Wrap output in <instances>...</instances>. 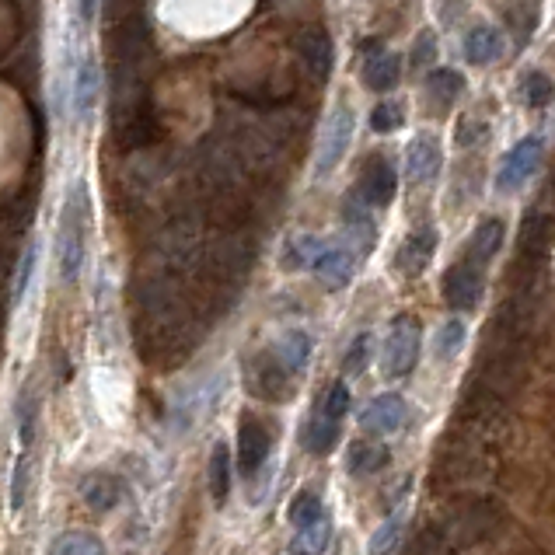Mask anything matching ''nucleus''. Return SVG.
<instances>
[{
  "label": "nucleus",
  "instance_id": "obj_34",
  "mask_svg": "<svg viewBox=\"0 0 555 555\" xmlns=\"http://www.w3.org/2000/svg\"><path fill=\"white\" fill-rule=\"evenodd\" d=\"M465 339H468L465 322H461V318H451V322H444V325L437 329V339H433V350H437L440 360H451V357H458V353H461Z\"/></svg>",
  "mask_w": 555,
  "mask_h": 555
},
{
  "label": "nucleus",
  "instance_id": "obj_10",
  "mask_svg": "<svg viewBox=\"0 0 555 555\" xmlns=\"http://www.w3.org/2000/svg\"><path fill=\"white\" fill-rule=\"evenodd\" d=\"M542 151H545L542 140L524 137L521 144H517L514 151L503 158V168H500V175H496V189H500V192H517L524 182L535 179L538 165H542Z\"/></svg>",
  "mask_w": 555,
  "mask_h": 555
},
{
  "label": "nucleus",
  "instance_id": "obj_35",
  "mask_svg": "<svg viewBox=\"0 0 555 555\" xmlns=\"http://www.w3.org/2000/svg\"><path fill=\"white\" fill-rule=\"evenodd\" d=\"M290 524L294 528H308V524H315V521H322L325 517V510H322V496L318 493H311V489H304V493H297L294 496V503H290Z\"/></svg>",
  "mask_w": 555,
  "mask_h": 555
},
{
  "label": "nucleus",
  "instance_id": "obj_36",
  "mask_svg": "<svg viewBox=\"0 0 555 555\" xmlns=\"http://www.w3.org/2000/svg\"><path fill=\"white\" fill-rule=\"evenodd\" d=\"M507 28L517 35V42H528L531 32L538 28V4H531V0H521V4H514L507 11Z\"/></svg>",
  "mask_w": 555,
  "mask_h": 555
},
{
  "label": "nucleus",
  "instance_id": "obj_39",
  "mask_svg": "<svg viewBox=\"0 0 555 555\" xmlns=\"http://www.w3.org/2000/svg\"><path fill=\"white\" fill-rule=\"evenodd\" d=\"M521 91H524V102H528L531 109H545V105L552 102V81H549V74H542V70L524 74Z\"/></svg>",
  "mask_w": 555,
  "mask_h": 555
},
{
  "label": "nucleus",
  "instance_id": "obj_51",
  "mask_svg": "<svg viewBox=\"0 0 555 555\" xmlns=\"http://www.w3.org/2000/svg\"><path fill=\"white\" fill-rule=\"evenodd\" d=\"M4 329H7V301L0 294V339H4Z\"/></svg>",
  "mask_w": 555,
  "mask_h": 555
},
{
  "label": "nucleus",
  "instance_id": "obj_18",
  "mask_svg": "<svg viewBox=\"0 0 555 555\" xmlns=\"http://www.w3.org/2000/svg\"><path fill=\"white\" fill-rule=\"evenodd\" d=\"M433 252H437V234H433V227H416V231L402 241V248H398V255H395L398 273L419 276L430 266Z\"/></svg>",
  "mask_w": 555,
  "mask_h": 555
},
{
  "label": "nucleus",
  "instance_id": "obj_32",
  "mask_svg": "<svg viewBox=\"0 0 555 555\" xmlns=\"http://www.w3.org/2000/svg\"><path fill=\"white\" fill-rule=\"evenodd\" d=\"M210 496L217 503H224L231 496V454H227V444H217L210 454Z\"/></svg>",
  "mask_w": 555,
  "mask_h": 555
},
{
  "label": "nucleus",
  "instance_id": "obj_7",
  "mask_svg": "<svg viewBox=\"0 0 555 555\" xmlns=\"http://www.w3.org/2000/svg\"><path fill=\"white\" fill-rule=\"evenodd\" d=\"M245 384L255 398H262V402H287L297 388V377L280 364V357H276L273 350H262L248 360Z\"/></svg>",
  "mask_w": 555,
  "mask_h": 555
},
{
  "label": "nucleus",
  "instance_id": "obj_44",
  "mask_svg": "<svg viewBox=\"0 0 555 555\" xmlns=\"http://www.w3.org/2000/svg\"><path fill=\"white\" fill-rule=\"evenodd\" d=\"M486 137H489V126L479 123V116H465L458 123V144L461 147H475V144H482Z\"/></svg>",
  "mask_w": 555,
  "mask_h": 555
},
{
  "label": "nucleus",
  "instance_id": "obj_3",
  "mask_svg": "<svg viewBox=\"0 0 555 555\" xmlns=\"http://www.w3.org/2000/svg\"><path fill=\"white\" fill-rule=\"evenodd\" d=\"M241 172H245V168H241L227 133H210V137L199 144V151H196L199 196H210V192H224V189H241Z\"/></svg>",
  "mask_w": 555,
  "mask_h": 555
},
{
  "label": "nucleus",
  "instance_id": "obj_23",
  "mask_svg": "<svg viewBox=\"0 0 555 555\" xmlns=\"http://www.w3.org/2000/svg\"><path fill=\"white\" fill-rule=\"evenodd\" d=\"M81 500L88 503L91 510H98V514H109V510L116 507V500H119V482L112 479V475H105V472L84 475Z\"/></svg>",
  "mask_w": 555,
  "mask_h": 555
},
{
  "label": "nucleus",
  "instance_id": "obj_29",
  "mask_svg": "<svg viewBox=\"0 0 555 555\" xmlns=\"http://www.w3.org/2000/svg\"><path fill=\"white\" fill-rule=\"evenodd\" d=\"M322 245L325 241L315 238V234H297V238H290L287 248H283L280 266L290 269V273H294V269H311L318 259V252H322Z\"/></svg>",
  "mask_w": 555,
  "mask_h": 555
},
{
  "label": "nucleus",
  "instance_id": "obj_45",
  "mask_svg": "<svg viewBox=\"0 0 555 555\" xmlns=\"http://www.w3.org/2000/svg\"><path fill=\"white\" fill-rule=\"evenodd\" d=\"M398 535H402V521H388L377 528V535L370 538V552H388L398 545Z\"/></svg>",
  "mask_w": 555,
  "mask_h": 555
},
{
  "label": "nucleus",
  "instance_id": "obj_6",
  "mask_svg": "<svg viewBox=\"0 0 555 555\" xmlns=\"http://www.w3.org/2000/svg\"><path fill=\"white\" fill-rule=\"evenodd\" d=\"M109 56L112 63H126V67H144V56H151V21L144 18V11H130L123 18L112 21L109 28Z\"/></svg>",
  "mask_w": 555,
  "mask_h": 555
},
{
  "label": "nucleus",
  "instance_id": "obj_14",
  "mask_svg": "<svg viewBox=\"0 0 555 555\" xmlns=\"http://www.w3.org/2000/svg\"><path fill=\"white\" fill-rule=\"evenodd\" d=\"M311 269H315L318 280H322L329 290H343V287H350L353 276H357V255H353L350 248L322 245V252H318V259Z\"/></svg>",
  "mask_w": 555,
  "mask_h": 555
},
{
  "label": "nucleus",
  "instance_id": "obj_47",
  "mask_svg": "<svg viewBox=\"0 0 555 555\" xmlns=\"http://www.w3.org/2000/svg\"><path fill=\"white\" fill-rule=\"evenodd\" d=\"M433 56H437V39H433L430 32H423L416 39V49H412V63H416V67H423V63H430Z\"/></svg>",
  "mask_w": 555,
  "mask_h": 555
},
{
  "label": "nucleus",
  "instance_id": "obj_52",
  "mask_svg": "<svg viewBox=\"0 0 555 555\" xmlns=\"http://www.w3.org/2000/svg\"><path fill=\"white\" fill-rule=\"evenodd\" d=\"M14 7H21V0H14Z\"/></svg>",
  "mask_w": 555,
  "mask_h": 555
},
{
  "label": "nucleus",
  "instance_id": "obj_43",
  "mask_svg": "<svg viewBox=\"0 0 555 555\" xmlns=\"http://www.w3.org/2000/svg\"><path fill=\"white\" fill-rule=\"evenodd\" d=\"M367 360H370V336L367 332H360V336L353 339L350 350H346V360H343L346 374H360V370L367 367Z\"/></svg>",
  "mask_w": 555,
  "mask_h": 555
},
{
  "label": "nucleus",
  "instance_id": "obj_8",
  "mask_svg": "<svg viewBox=\"0 0 555 555\" xmlns=\"http://www.w3.org/2000/svg\"><path fill=\"white\" fill-rule=\"evenodd\" d=\"M416 360H419V329L416 322L402 318V322L391 325L388 343H384V353H381V367L388 377H405L416 367Z\"/></svg>",
  "mask_w": 555,
  "mask_h": 555
},
{
  "label": "nucleus",
  "instance_id": "obj_27",
  "mask_svg": "<svg viewBox=\"0 0 555 555\" xmlns=\"http://www.w3.org/2000/svg\"><path fill=\"white\" fill-rule=\"evenodd\" d=\"M343 220H346V231L353 234L360 252H370V248L377 245V224L360 199H350V203L343 206Z\"/></svg>",
  "mask_w": 555,
  "mask_h": 555
},
{
  "label": "nucleus",
  "instance_id": "obj_2",
  "mask_svg": "<svg viewBox=\"0 0 555 555\" xmlns=\"http://www.w3.org/2000/svg\"><path fill=\"white\" fill-rule=\"evenodd\" d=\"M88 217H91V196L88 182L77 179L67 192V203L60 213V234H56V266H60L63 283H74L77 273L84 266V234H88Z\"/></svg>",
  "mask_w": 555,
  "mask_h": 555
},
{
  "label": "nucleus",
  "instance_id": "obj_17",
  "mask_svg": "<svg viewBox=\"0 0 555 555\" xmlns=\"http://www.w3.org/2000/svg\"><path fill=\"white\" fill-rule=\"evenodd\" d=\"M360 423L377 433H398L409 423V405H405L402 395H377L374 402H367V409L360 412Z\"/></svg>",
  "mask_w": 555,
  "mask_h": 555
},
{
  "label": "nucleus",
  "instance_id": "obj_37",
  "mask_svg": "<svg viewBox=\"0 0 555 555\" xmlns=\"http://www.w3.org/2000/svg\"><path fill=\"white\" fill-rule=\"evenodd\" d=\"M35 419H39V398H35L32 388H25L21 391V398H18V440H21V447H32Z\"/></svg>",
  "mask_w": 555,
  "mask_h": 555
},
{
  "label": "nucleus",
  "instance_id": "obj_24",
  "mask_svg": "<svg viewBox=\"0 0 555 555\" xmlns=\"http://www.w3.org/2000/svg\"><path fill=\"white\" fill-rule=\"evenodd\" d=\"M398 77H402V56L398 53H384V49H377L364 67V81L370 91H391L398 84Z\"/></svg>",
  "mask_w": 555,
  "mask_h": 555
},
{
  "label": "nucleus",
  "instance_id": "obj_25",
  "mask_svg": "<svg viewBox=\"0 0 555 555\" xmlns=\"http://www.w3.org/2000/svg\"><path fill=\"white\" fill-rule=\"evenodd\" d=\"M95 98H98V63L91 56H84L74 77V116L88 119L91 109H95Z\"/></svg>",
  "mask_w": 555,
  "mask_h": 555
},
{
  "label": "nucleus",
  "instance_id": "obj_42",
  "mask_svg": "<svg viewBox=\"0 0 555 555\" xmlns=\"http://www.w3.org/2000/svg\"><path fill=\"white\" fill-rule=\"evenodd\" d=\"M402 123H405V109L398 102H381L370 112V126H374L377 133H395Z\"/></svg>",
  "mask_w": 555,
  "mask_h": 555
},
{
  "label": "nucleus",
  "instance_id": "obj_20",
  "mask_svg": "<svg viewBox=\"0 0 555 555\" xmlns=\"http://www.w3.org/2000/svg\"><path fill=\"white\" fill-rule=\"evenodd\" d=\"M440 165H444V154H440V144H437V140H433V137L412 140L409 158H405V168H409L412 179H416V182L433 179V175L440 172Z\"/></svg>",
  "mask_w": 555,
  "mask_h": 555
},
{
  "label": "nucleus",
  "instance_id": "obj_1",
  "mask_svg": "<svg viewBox=\"0 0 555 555\" xmlns=\"http://www.w3.org/2000/svg\"><path fill=\"white\" fill-rule=\"evenodd\" d=\"M259 245H255L252 231H217L210 245H203L199 252V269L196 276L210 283H227V287H238L248 276V269L259 259Z\"/></svg>",
  "mask_w": 555,
  "mask_h": 555
},
{
  "label": "nucleus",
  "instance_id": "obj_19",
  "mask_svg": "<svg viewBox=\"0 0 555 555\" xmlns=\"http://www.w3.org/2000/svg\"><path fill=\"white\" fill-rule=\"evenodd\" d=\"M552 241V220L545 213H531L524 220L521 241H517V262H528V266H542L545 255H549Z\"/></svg>",
  "mask_w": 555,
  "mask_h": 555
},
{
  "label": "nucleus",
  "instance_id": "obj_30",
  "mask_svg": "<svg viewBox=\"0 0 555 555\" xmlns=\"http://www.w3.org/2000/svg\"><path fill=\"white\" fill-rule=\"evenodd\" d=\"M336 440H339V419L325 416V412L308 419V426H304V447L311 454H329L336 447Z\"/></svg>",
  "mask_w": 555,
  "mask_h": 555
},
{
  "label": "nucleus",
  "instance_id": "obj_26",
  "mask_svg": "<svg viewBox=\"0 0 555 555\" xmlns=\"http://www.w3.org/2000/svg\"><path fill=\"white\" fill-rule=\"evenodd\" d=\"M500 53H503V39L496 28L479 25L465 35V56H468V63H475V67H486V63H493Z\"/></svg>",
  "mask_w": 555,
  "mask_h": 555
},
{
  "label": "nucleus",
  "instance_id": "obj_12",
  "mask_svg": "<svg viewBox=\"0 0 555 555\" xmlns=\"http://www.w3.org/2000/svg\"><path fill=\"white\" fill-rule=\"evenodd\" d=\"M269 451H273V430L262 419L245 416L238 430V468L245 479H252L255 472H262Z\"/></svg>",
  "mask_w": 555,
  "mask_h": 555
},
{
  "label": "nucleus",
  "instance_id": "obj_11",
  "mask_svg": "<svg viewBox=\"0 0 555 555\" xmlns=\"http://www.w3.org/2000/svg\"><path fill=\"white\" fill-rule=\"evenodd\" d=\"M440 290H444V301L454 311H472L482 301V269L472 259L454 262L440 280Z\"/></svg>",
  "mask_w": 555,
  "mask_h": 555
},
{
  "label": "nucleus",
  "instance_id": "obj_48",
  "mask_svg": "<svg viewBox=\"0 0 555 555\" xmlns=\"http://www.w3.org/2000/svg\"><path fill=\"white\" fill-rule=\"evenodd\" d=\"M11 269H14V241L0 238V287H7Z\"/></svg>",
  "mask_w": 555,
  "mask_h": 555
},
{
  "label": "nucleus",
  "instance_id": "obj_41",
  "mask_svg": "<svg viewBox=\"0 0 555 555\" xmlns=\"http://www.w3.org/2000/svg\"><path fill=\"white\" fill-rule=\"evenodd\" d=\"M353 405V395H350V384L346 381H332L329 391H325V402H322V412L332 419H343L346 412H350Z\"/></svg>",
  "mask_w": 555,
  "mask_h": 555
},
{
  "label": "nucleus",
  "instance_id": "obj_13",
  "mask_svg": "<svg viewBox=\"0 0 555 555\" xmlns=\"http://www.w3.org/2000/svg\"><path fill=\"white\" fill-rule=\"evenodd\" d=\"M395 192H398L395 165H391V161H384L381 154L367 158L364 168H360V179H357L360 203H364V206H388L391 199H395Z\"/></svg>",
  "mask_w": 555,
  "mask_h": 555
},
{
  "label": "nucleus",
  "instance_id": "obj_5",
  "mask_svg": "<svg viewBox=\"0 0 555 555\" xmlns=\"http://www.w3.org/2000/svg\"><path fill=\"white\" fill-rule=\"evenodd\" d=\"M165 137V126H161L158 112L151 109V102H140L133 109L112 116V147L119 151H151Z\"/></svg>",
  "mask_w": 555,
  "mask_h": 555
},
{
  "label": "nucleus",
  "instance_id": "obj_49",
  "mask_svg": "<svg viewBox=\"0 0 555 555\" xmlns=\"http://www.w3.org/2000/svg\"><path fill=\"white\" fill-rule=\"evenodd\" d=\"M137 7H140V0H105V11H109L112 21L123 18V14H130V11H137Z\"/></svg>",
  "mask_w": 555,
  "mask_h": 555
},
{
  "label": "nucleus",
  "instance_id": "obj_33",
  "mask_svg": "<svg viewBox=\"0 0 555 555\" xmlns=\"http://www.w3.org/2000/svg\"><path fill=\"white\" fill-rule=\"evenodd\" d=\"M28 489H32V454H21V458L14 461V472H11V496H7V503H11V514H14V517H18L21 510H25Z\"/></svg>",
  "mask_w": 555,
  "mask_h": 555
},
{
  "label": "nucleus",
  "instance_id": "obj_28",
  "mask_svg": "<svg viewBox=\"0 0 555 555\" xmlns=\"http://www.w3.org/2000/svg\"><path fill=\"white\" fill-rule=\"evenodd\" d=\"M426 91H430V98L440 109H451V105L458 102L461 91H465V77L451 67H437L426 74Z\"/></svg>",
  "mask_w": 555,
  "mask_h": 555
},
{
  "label": "nucleus",
  "instance_id": "obj_40",
  "mask_svg": "<svg viewBox=\"0 0 555 555\" xmlns=\"http://www.w3.org/2000/svg\"><path fill=\"white\" fill-rule=\"evenodd\" d=\"M329 545V521H315L308 528H297V538L290 542V552H322Z\"/></svg>",
  "mask_w": 555,
  "mask_h": 555
},
{
  "label": "nucleus",
  "instance_id": "obj_15",
  "mask_svg": "<svg viewBox=\"0 0 555 555\" xmlns=\"http://www.w3.org/2000/svg\"><path fill=\"white\" fill-rule=\"evenodd\" d=\"M35 206H39V199H35V189H18L11 192V196L0 203V238L7 241H18L21 234L32 227L35 220Z\"/></svg>",
  "mask_w": 555,
  "mask_h": 555
},
{
  "label": "nucleus",
  "instance_id": "obj_31",
  "mask_svg": "<svg viewBox=\"0 0 555 555\" xmlns=\"http://www.w3.org/2000/svg\"><path fill=\"white\" fill-rule=\"evenodd\" d=\"M388 465V451L381 444H370V440H357L350 447V458H346V468L353 475H377Z\"/></svg>",
  "mask_w": 555,
  "mask_h": 555
},
{
  "label": "nucleus",
  "instance_id": "obj_21",
  "mask_svg": "<svg viewBox=\"0 0 555 555\" xmlns=\"http://www.w3.org/2000/svg\"><path fill=\"white\" fill-rule=\"evenodd\" d=\"M503 245V220L500 217H486L479 220V227L472 231V241H468V259L486 266Z\"/></svg>",
  "mask_w": 555,
  "mask_h": 555
},
{
  "label": "nucleus",
  "instance_id": "obj_22",
  "mask_svg": "<svg viewBox=\"0 0 555 555\" xmlns=\"http://www.w3.org/2000/svg\"><path fill=\"white\" fill-rule=\"evenodd\" d=\"M276 357H280V364L290 370L294 377H301L304 374V367H308V360H311V336L308 332H301V329H290V332H283L280 336V343H276Z\"/></svg>",
  "mask_w": 555,
  "mask_h": 555
},
{
  "label": "nucleus",
  "instance_id": "obj_46",
  "mask_svg": "<svg viewBox=\"0 0 555 555\" xmlns=\"http://www.w3.org/2000/svg\"><path fill=\"white\" fill-rule=\"evenodd\" d=\"M35 259H39V245H35V241H32V248H28V252H25V262H21L18 283H14V301H21V294H25V290H28V280H32Z\"/></svg>",
  "mask_w": 555,
  "mask_h": 555
},
{
  "label": "nucleus",
  "instance_id": "obj_9",
  "mask_svg": "<svg viewBox=\"0 0 555 555\" xmlns=\"http://www.w3.org/2000/svg\"><path fill=\"white\" fill-rule=\"evenodd\" d=\"M350 140H353V112H350V105H339V109L332 112L329 123H325L322 147H318V158H315V168L322 179L332 175V168H339V161L350 151Z\"/></svg>",
  "mask_w": 555,
  "mask_h": 555
},
{
  "label": "nucleus",
  "instance_id": "obj_50",
  "mask_svg": "<svg viewBox=\"0 0 555 555\" xmlns=\"http://www.w3.org/2000/svg\"><path fill=\"white\" fill-rule=\"evenodd\" d=\"M74 7H77V21H81L84 28L95 21V11H98V0H74Z\"/></svg>",
  "mask_w": 555,
  "mask_h": 555
},
{
  "label": "nucleus",
  "instance_id": "obj_4",
  "mask_svg": "<svg viewBox=\"0 0 555 555\" xmlns=\"http://www.w3.org/2000/svg\"><path fill=\"white\" fill-rule=\"evenodd\" d=\"M227 140H231L234 154H238L241 168L252 175H259L262 182H269L276 175V168H280V158H283V147L276 144V137L269 133V126H234L231 133H227Z\"/></svg>",
  "mask_w": 555,
  "mask_h": 555
},
{
  "label": "nucleus",
  "instance_id": "obj_38",
  "mask_svg": "<svg viewBox=\"0 0 555 555\" xmlns=\"http://www.w3.org/2000/svg\"><path fill=\"white\" fill-rule=\"evenodd\" d=\"M49 549L63 552V555H88V552H105V545L98 542L95 535H88V531H67V535L56 538Z\"/></svg>",
  "mask_w": 555,
  "mask_h": 555
},
{
  "label": "nucleus",
  "instance_id": "obj_16",
  "mask_svg": "<svg viewBox=\"0 0 555 555\" xmlns=\"http://www.w3.org/2000/svg\"><path fill=\"white\" fill-rule=\"evenodd\" d=\"M297 53H301L311 81L322 84L325 77L332 74V39L325 28H304V32L297 35Z\"/></svg>",
  "mask_w": 555,
  "mask_h": 555
}]
</instances>
